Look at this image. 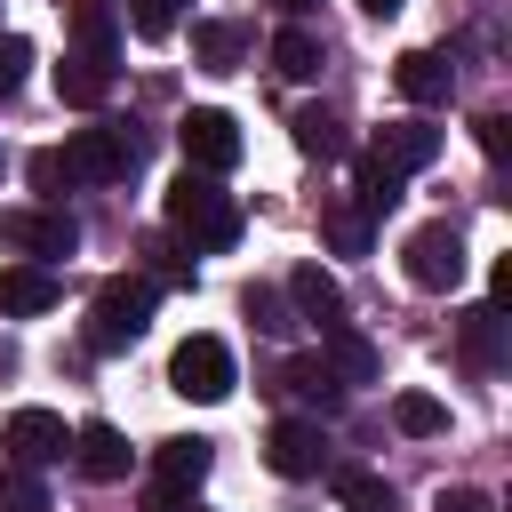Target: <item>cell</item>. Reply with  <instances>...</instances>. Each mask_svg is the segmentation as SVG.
I'll return each mask as SVG.
<instances>
[{
    "label": "cell",
    "instance_id": "obj_1",
    "mask_svg": "<svg viewBox=\"0 0 512 512\" xmlns=\"http://www.w3.org/2000/svg\"><path fill=\"white\" fill-rule=\"evenodd\" d=\"M168 224L192 240V248H208V256H224L232 240H240V200L208 176V168H184L176 184H168Z\"/></svg>",
    "mask_w": 512,
    "mask_h": 512
},
{
    "label": "cell",
    "instance_id": "obj_2",
    "mask_svg": "<svg viewBox=\"0 0 512 512\" xmlns=\"http://www.w3.org/2000/svg\"><path fill=\"white\" fill-rule=\"evenodd\" d=\"M152 304H160V288L144 280V272H120V280H104L96 296H88V352H128L144 328H152Z\"/></svg>",
    "mask_w": 512,
    "mask_h": 512
},
{
    "label": "cell",
    "instance_id": "obj_3",
    "mask_svg": "<svg viewBox=\"0 0 512 512\" xmlns=\"http://www.w3.org/2000/svg\"><path fill=\"white\" fill-rule=\"evenodd\" d=\"M56 160H64V176H72V184H120V176H136L144 136H136L128 120H104V128H80Z\"/></svg>",
    "mask_w": 512,
    "mask_h": 512
},
{
    "label": "cell",
    "instance_id": "obj_4",
    "mask_svg": "<svg viewBox=\"0 0 512 512\" xmlns=\"http://www.w3.org/2000/svg\"><path fill=\"white\" fill-rule=\"evenodd\" d=\"M208 464H216V440H200V432L160 440V456H152V488H144V512H192Z\"/></svg>",
    "mask_w": 512,
    "mask_h": 512
},
{
    "label": "cell",
    "instance_id": "obj_5",
    "mask_svg": "<svg viewBox=\"0 0 512 512\" xmlns=\"http://www.w3.org/2000/svg\"><path fill=\"white\" fill-rule=\"evenodd\" d=\"M232 384H240V368H232V344L224 336H184L176 344V360H168V392H184V400H232Z\"/></svg>",
    "mask_w": 512,
    "mask_h": 512
},
{
    "label": "cell",
    "instance_id": "obj_6",
    "mask_svg": "<svg viewBox=\"0 0 512 512\" xmlns=\"http://www.w3.org/2000/svg\"><path fill=\"white\" fill-rule=\"evenodd\" d=\"M176 144H184V168H208V176L240 168V120L216 112V104H192V112L176 120Z\"/></svg>",
    "mask_w": 512,
    "mask_h": 512
},
{
    "label": "cell",
    "instance_id": "obj_7",
    "mask_svg": "<svg viewBox=\"0 0 512 512\" xmlns=\"http://www.w3.org/2000/svg\"><path fill=\"white\" fill-rule=\"evenodd\" d=\"M0 240H8L16 256H32V264H56V256L80 248V224H72L64 208H8V216H0Z\"/></svg>",
    "mask_w": 512,
    "mask_h": 512
},
{
    "label": "cell",
    "instance_id": "obj_8",
    "mask_svg": "<svg viewBox=\"0 0 512 512\" xmlns=\"http://www.w3.org/2000/svg\"><path fill=\"white\" fill-rule=\"evenodd\" d=\"M264 464H272L280 480L328 472V424H320V416H280V424L264 432Z\"/></svg>",
    "mask_w": 512,
    "mask_h": 512
},
{
    "label": "cell",
    "instance_id": "obj_9",
    "mask_svg": "<svg viewBox=\"0 0 512 512\" xmlns=\"http://www.w3.org/2000/svg\"><path fill=\"white\" fill-rule=\"evenodd\" d=\"M400 264H408L416 288H456L464 280V232L456 224H416L408 248H400Z\"/></svg>",
    "mask_w": 512,
    "mask_h": 512
},
{
    "label": "cell",
    "instance_id": "obj_10",
    "mask_svg": "<svg viewBox=\"0 0 512 512\" xmlns=\"http://www.w3.org/2000/svg\"><path fill=\"white\" fill-rule=\"evenodd\" d=\"M432 160H440V128H424V120H392V128H376L368 152H360V168H384V176H416V168H432Z\"/></svg>",
    "mask_w": 512,
    "mask_h": 512
},
{
    "label": "cell",
    "instance_id": "obj_11",
    "mask_svg": "<svg viewBox=\"0 0 512 512\" xmlns=\"http://www.w3.org/2000/svg\"><path fill=\"white\" fill-rule=\"evenodd\" d=\"M0 448H8L16 464H56V456H72V432H64L56 408H16V416L0 424Z\"/></svg>",
    "mask_w": 512,
    "mask_h": 512
},
{
    "label": "cell",
    "instance_id": "obj_12",
    "mask_svg": "<svg viewBox=\"0 0 512 512\" xmlns=\"http://www.w3.org/2000/svg\"><path fill=\"white\" fill-rule=\"evenodd\" d=\"M56 296H64V288H56V272H48V264H32V256H24V264H0V320L56 312Z\"/></svg>",
    "mask_w": 512,
    "mask_h": 512
},
{
    "label": "cell",
    "instance_id": "obj_13",
    "mask_svg": "<svg viewBox=\"0 0 512 512\" xmlns=\"http://www.w3.org/2000/svg\"><path fill=\"white\" fill-rule=\"evenodd\" d=\"M392 88H400L408 104H448V88H456V64H448L440 48H408V56L392 64Z\"/></svg>",
    "mask_w": 512,
    "mask_h": 512
},
{
    "label": "cell",
    "instance_id": "obj_14",
    "mask_svg": "<svg viewBox=\"0 0 512 512\" xmlns=\"http://www.w3.org/2000/svg\"><path fill=\"white\" fill-rule=\"evenodd\" d=\"M72 464H80L88 480H128V440H120V424L88 416V424L72 432Z\"/></svg>",
    "mask_w": 512,
    "mask_h": 512
},
{
    "label": "cell",
    "instance_id": "obj_15",
    "mask_svg": "<svg viewBox=\"0 0 512 512\" xmlns=\"http://www.w3.org/2000/svg\"><path fill=\"white\" fill-rule=\"evenodd\" d=\"M320 368H328L336 384H376V368H384V360H376V344H368V336H352V328L336 320V328H320Z\"/></svg>",
    "mask_w": 512,
    "mask_h": 512
},
{
    "label": "cell",
    "instance_id": "obj_16",
    "mask_svg": "<svg viewBox=\"0 0 512 512\" xmlns=\"http://www.w3.org/2000/svg\"><path fill=\"white\" fill-rule=\"evenodd\" d=\"M288 304H296L304 320H320V328H336V320H344V288H336L320 264H296V272H288Z\"/></svg>",
    "mask_w": 512,
    "mask_h": 512
},
{
    "label": "cell",
    "instance_id": "obj_17",
    "mask_svg": "<svg viewBox=\"0 0 512 512\" xmlns=\"http://www.w3.org/2000/svg\"><path fill=\"white\" fill-rule=\"evenodd\" d=\"M328 488H336L344 512H392V480L368 472V464H336V456H328Z\"/></svg>",
    "mask_w": 512,
    "mask_h": 512
},
{
    "label": "cell",
    "instance_id": "obj_18",
    "mask_svg": "<svg viewBox=\"0 0 512 512\" xmlns=\"http://www.w3.org/2000/svg\"><path fill=\"white\" fill-rule=\"evenodd\" d=\"M320 64H328L320 32H304V24H280V32H272V72H280V80H320Z\"/></svg>",
    "mask_w": 512,
    "mask_h": 512
},
{
    "label": "cell",
    "instance_id": "obj_19",
    "mask_svg": "<svg viewBox=\"0 0 512 512\" xmlns=\"http://www.w3.org/2000/svg\"><path fill=\"white\" fill-rule=\"evenodd\" d=\"M56 96H64L72 112H96V104L112 96V64H96V56H64V64H56Z\"/></svg>",
    "mask_w": 512,
    "mask_h": 512
},
{
    "label": "cell",
    "instance_id": "obj_20",
    "mask_svg": "<svg viewBox=\"0 0 512 512\" xmlns=\"http://www.w3.org/2000/svg\"><path fill=\"white\" fill-rule=\"evenodd\" d=\"M456 344H464L472 368H504V312H496V304H472V312L456 320Z\"/></svg>",
    "mask_w": 512,
    "mask_h": 512
},
{
    "label": "cell",
    "instance_id": "obj_21",
    "mask_svg": "<svg viewBox=\"0 0 512 512\" xmlns=\"http://www.w3.org/2000/svg\"><path fill=\"white\" fill-rule=\"evenodd\" d=\"M192 56H200L208 72H232V64L248 56V24H224V16H208V24H192Z\"/></svg>",
    "mask_w": 512,
    "mask_h": 512
},
{
    "label": "cell",
    "instance_id": "obj_22",
    "mask_svg": "<svg viewBox=\"0 0 512 512\" xmlns=\"http://www.w3.org/2000/svg\"><path fill=\"white\" fill-rule=\"evenodd\" d=\"M320 232H328V248H336V256H368V240H376V216H368L360 200H328Z\"/></svg>",
    "mask_w": 512,
    "mask_h": 512
},
{
    "label": "cell",
    "instance_id": "obj_23",
    "mask_svg": "<svg viewBox=\"0 0 512 512\" xmlns=\"http://www.w3.org/2000/svg\"><path fill=\"white\" fill-rule=\"evenodd\" d=\"M72 40H80L72 56H96V64H112V56H120V32H112L104 0H80V8H72Z\"/></svg>",
    "mask_w": 512,
    "mask_h": 512
},
{
    "label": "cell",
    "instance_id": "obj_24",
    "mask_svg": "<svg viewBox=\"0 0 512 512\" xmlns=\"http://www.w3.org/2000/svg\"><path fill=\"white\" fill-rule=\"evenodd\" d=\"M288 136H296V152H312V160L344 152V128H336V112H328V104H304V112L288 120Z\"/></svg>",
    "mask_w": 512,
    "mask_h": 512
},
{
    "label": "cell",
    "instance_id": "obj_25",
    "mask_svg": "<svg viewBox=\"0 0 512 512\" xmlns=\"http://www.w3.org/2000/svg\"><path fill=\"white\" fill-rule=\"evenodd\" d=\"M0 512H48V488H40V464H0Z\"/></svg>",
    "mask_w": 512,
    "mask_h": 512
},
{
    "label": "cell",
    "instance_id": "obj_26",
    "mask_svg": "<svg viewBox=\"0 0 512 512\" xmlns=\"http://www.w3.org/2000/svg\"><path fill=\"white\" fill-rule=\"evenodd\" d=\"M392 424H400L408 440H432V432H448V408H440L432 392H400V400H392Z\"/></svg>",
    "mask_w": 512,
    "mask_h": 512
},
{
    "label": "cell",
    "instance_id": "obj_27",
    "mask_svg": "<svg viewBox=\"0 0 512 512\" xmlns=\"http://www.w3.org/2000/svg\"><path fill=\"white\" fill-rule=\"evenodd\" d=\"M240 312H248L264 336H288V328H296V312H288V296H280V288H248V296H240Z\"/></svg>",
    "mask_w": 512,
    "mask_h": 512
},
{
    "label": "cell",
    "instance_id": "obj_28",
    "mask_svg": "<svg viewBox=\"0 0 512 512\" xmlns=\"http://www.w3.org/2000/svg\"><path fill=\"white\" fill-rule=\"evenodd\" d=\"M280 384H288V392H304V400H320V408H336V400H344V384H336L320 360H288V376H280Z\"/></svg>",
    "mask_w": 512,
    "mask_h": 512
},
{
    "label": "cell",
    "instance_id": "obj_29",
    "mask_svg": "<svg viewBox=\"0 0 512 512\" xmlns=\"http://www.w3.org/2000/svg\"><path fill=\"white\" fill-rule=\"evenodd\" d=\"M176 16H184V0H128V32L136 40H168Z\"/></svg>",
    "mask_w": 512,
    "mask_h": 512
},
{
    "label": "cell",
    "instance_id": "obj_30",
    "mask_svg": "<svg viewBox=\"0 0 512 512\" xmlns=\"http://www.w3.org/2000/svg\"><path fill=\"white\" fill-rule=\"evenodd\" d=\"M24 64H32V40L0 32V96H16V88H24Z\"/></svg>",
    "mask_w": 512,
    "mask_h": 512
},
{
    "label": "cell",
    "instance_id": "obj_31",
    "mask_svg": "<svg viewBox=\"0 0 512 512\" xmlns=\"http://www.w3.org/2000/svg\"><path fill=\"white\" fill-rule=\"evenodd\" d=\"M24 168H32V192H48V200H64V184H72V176H64V160H56V144H48V152H32Z\"/></svg>",
    "mask_w": 512,
    "mask_h": 512
},
{
    "label": "cell",
    "instance_id": "obj_32",
    "mask_svg": "<svg viewBox=\"0 0 512 512\" xmlns=\"http://www.w3.org/2000/svg\"><path fill=\"white\" fill-rule=\"evenodd\" d=\"M432 512H496V496H480V488H440Z\"/></svg>",
    "mask_w": 512,
    "mask_h": 512
},
{
    "label": "cell",
    "instance_id": "obj_33",
    "mask_svg": "<svg viewBox=\"0 0 512 512\" xmlns=\"http://www.w3.org/2000/svg\"><path fill=\"white\" fill-rule=\"evenodd\" d=\"M480 152H488V160H504V112H488V120H480Z\"/></svg>",
    "mask_w": 512,
    "mask_h": 512
},
{
    "label": "cell",
    "instance_id": "obj_34",
    "mask_svg": "<svg viewBox=\"0 0 512 512\" xmlns=\"http://www.w3.org/2000/svg\"><path fill=\"white\" fill-rule=\"evenodd\" d=\"M360 8H368V16H392V8H400V0H360Z\"/></svg>",
    "mask_w": 512,
    "mask_h": 512
},
{
    "label": "cell",
    "instance_id": "obj_35",
    "mask_svg": "<svg viewBox=\"0 0 512 512\" xmlns=\"http://www.w3.org/2000/svg\"><path fill=\"white\" fill-rule=\"evenodd\" d=\"M8 368H16V344H0V376H8Z\"/></svg>",
    "mask_w": 512,
    "mask_h": 512
},
{
    "label": "cell",
    "instance_id": "obj_36",
    "mask_svg": "<svg viewBox=\"0 0 512 512\" xmlns=\"http://www.w3.org/2000/svg\"><path fill=\"white\" fill-rule=\"evenodd\" d=\"M272 8H288V16H304V8H312V0H272Z\"/></svg>",
    "mask_w": 512,
    "mask_h": 512
}]
</instances>
